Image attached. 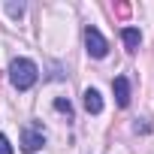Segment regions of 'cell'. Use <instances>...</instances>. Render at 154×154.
Returning <instances> with one entry per match:
<instances>
[{
  "label": "cell",
  "instance_id": "1",
  "mask_svg": "<svg viewBox=\"0 0 154 154\" xmlns=\"http://www.w3.org/2000/svg\"><path fill=\"white\" fill-rule=\"evenodd\" d=\"M36 79H39V69H36L33 60H27V57H15V60L9 63V82H12L18 91L33 88Z\"/></svg>",
  "mask_w": 154,
  "mask_h": 154
},
{
  "label": "cell",
  "instance_id": "7",
  "mask_svg": "<svg viewBox=\"0 0 154 154\" xmlns=\"http://www.w3.org/2000/svg\"><path fill=\"white\" fill-rule=\"evenodd\" d=\"M54 109H57V112H63L66 118L72 115V106H69V100H63V97H57V100H54Z\"/></svg>",
  "mask_w": 154,
  "mask_h": 154
},
{
  "label": "cell",
  "instance_id": "5",
  "mask_svg": "<svg viewBox=\"0 0 154 154\" xmlns=\"http://www.w3.org/2000/svg\"><path fill=\"white\" fill-rule=\"evenodd\" d=\"M85 109H88L91 115H100V112H103V97H100L97 88H88V91H85Z\"/></svg>",
  "mask_w": 154,
  "mask_h": 154
},
{
  "label": "cell",
  "instance_id": "2",
  "mask_svg": "<svg viewBox=\"0 0 154 154\" xmlns=\"http://www.w3.org/2000/svg\"><path fill=\"white\" fill-rule=\"evenodd\" d=\"M85 45H88L91 57H106V51H109V42L103 39V33L97 27H85Z\"/></svg>",
  "mask_w": 154,
  "mask_h": 154
},
{
  "label": "cell",
  "instance_id": "8",
  "mask_svg": "<svg viewBox=\"0 0 154 154\" xmlns=\"http://www.w3.org/2000/svg\"><path fill=\"white\" fill-rule=\"evenodd\" d=\"M6 12H9L12 18H18V15L24 12V3H6Z\"/></svg>",
  "mask_w": 154,
  "mask_h": 154
},
{
  "label": "cell",
  "instance_id": "3",
  "mask_svg": "<svg viewBox=\"0 0 154 154\" xmlns=\"http://www.w3.org/2000/svg\"><path fill=\"white\" fill-rule=\"evenodd\" d=\"M45 145V130L39 124H27L24 127V136H21V148L24 151H39Z\"/></svg>",
  "mask_w": 154,
  "mask_h": 154
},
{
  "label": "cell",
  "instance_id": "4",
  "mask_svg": "<svg viewBox=\"0 0 154 154\" xmlns=\"http://www.w3.org/2000/svg\"><path fill=\"white\" fill-rule=\"evenodd\" d=\"M112 91H115V103L121 109H127L130 106V82H127V75H118L112 82Z\"/></svg>",
  "mask_w": 154,
  "mask_h": 154
},
{
  "label": "cell",
  "instance_id": "6",
  "mask_svg": "<svg viewBox=\"0 0 154 154\" xmlns=\"http://www.w3.org/2000/svg\"><path fill=\"white\" fill-rule=\"evenodd\" d=\"M121 39H124L127 51H139V42H142V36H139V30H136V27H124V30H121Z\"/></svg>",
  "mask_w": 154,
  "mask_h": 154
},
{
  "label": "cell",
  "instance_id": "9",
  "mask_svg": "<svg viewBox=\"0 0 154 154\" xmlns=\"http://www.w3.org/2000/svg\"><path fill=\"white\" fill-rule=\"evenodd\" d=\"M0 154H12V145H9V139L0 133Z\"/></svg>",
  "mask_w": 154,
  "mask_h": 154
}]
</instances>
